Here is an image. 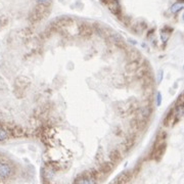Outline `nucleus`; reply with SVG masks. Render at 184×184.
<instances>
[{"instance_id": "obj_1", "label": "nucleus", "mask_w": 184, "mask_h": 184, "mask_svg": "<svg viewBox=\"0 0 184 184\" xmlns=\"http://www.w3.org/2000/svg\"><path fill=\"white\" fill-rule=\"evenodd\" d=\"M75 184H97V179L94 174L88 172L78 177L75 181Z\"/></svg>"}, {"instance_id": "obj_2", "label": "nucleus", "mask_w": 184, "mask_h": 184, "mask_svg": "<svg viewBox=\"0 0 184 184\" xmlns=\"http://www.w3.org/2000/svg\"><path fill=\"white\" fill-rule=\"evenodd\" d=\"M13 173L12 167L8 163L5 162H0V179L4 180V179L9 178Z\"/></svg>"}, {"instance_id": "obj_3", "label": "nucleus", "mask_w": 184, "mask_h": 184, "mask_svg": "<svg viewBox=\"0 0 184 184\" xmlns=\"http://www.w3.org/2000/svg\"><path fill=\"white\" fill-rule=\"evenodd\" d=\"M110 158L113 162H118L121 159V152L120 149H113L110 152Z\"/></svg>"}, {"instance_id": "obj_4", "label": "nucleus", "mask_w": 184, "mask_h": 184, "mask_svg": "<svg viewBox=\"0 0 184 184\" xmlns=\"http://www.w3.org/2000/svg\"><path fill=\"white\" fill-rule=\"evenodd\" d=\"M9 138V133L6 129L0 127V142H4Z\"/></svg>"}, {"instance_id": "obj_5", "label": "nucleus", "mask_w": 184, "mask_h": 184, "mask_svg": "<svg viewBox=\"0 0 184 184\" xmlns=\"http://www.w3.org/2000/svg\"><path fill=\"white\" fill-rule=\"evenodd\" d=\"M113 164L110 163V162H105V163H103L102 165H101V170H102L103 173H108L110 172L113 170Z\"/></svg>"}, {"instance_id": "obj_6", "label": "nucleus", "mask_w": 184, "mask_h": 184, "mask_svg": "<svg viewBox=\"0 0 184 184\" xmlns=\"http://www.w3.org/2000/svg\"><path fill=\"white\" fill-rule=\"evenodd\" d=\"M157 97H158V105H161V103H162V95H161V93H158V95H157Z\"/></svg>"}, {"instance_id": "obj_7", "label": "nucleus", "mask_w": 184, "mask_h": 184, "mask_svg": "<svg viewBox=\"0 0 184 184\" xmlns=\"http://www.w3.org/2000/svg\"><path fill=\"white\" fill-rule=\"evenodd\" d=\"M40 2H46V1H48V0H39Z\"/></svg>"}]
</instances>
